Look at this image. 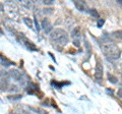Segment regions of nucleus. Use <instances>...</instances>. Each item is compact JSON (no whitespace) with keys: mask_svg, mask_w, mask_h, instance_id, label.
<instances>
[{"mask_svg":"<svg viewBox=\"0 0 122 114\" xmlns=\"http://www.w3.org/2000/svg\"><path fill=\"white\" fill-rule=\"evenodd\" d=\"M101 48L103 50V53L108 57L112 59H118L120 57V50L111 40L104 38L101 44Z\"/></svg>","mask_w":122,"mask_h":114,"instance_id":"1","label":"nucleus"},{"mask_svg":"<svg viewBox=\"0 0 122 114\" xmlns=\"http://www.w3.org/2000/svg\"><path fill=\"white\" fill-rule=\"evenodd\" d=\"M52 40H54L56 43H58L61 46H64L65 44H67L68 42V36L67 34L63 31V30H60V29H56L52 32V35H51Z\"/></svg>","mask_w":122,"mask_h":114,"instance_id":"2","label":"nucleus"},{"mask_svg":"<svg viewBox=\"0 0 122 114\" xmlns=\"http://www.w3.org/2000/svg\"><path fill=\"white\" fill-rule=\"evenodd\" d=\"M103 77V65L101 62H97V66H96V71H95V78L97 79H101Z\"/></svg>","mask_w":122,"mask_h":114,"instance_id":"3","label":"nucleus"},{"mask_svg":"<svg viewBox=\"0 0 122 114\" xmlns=\"http://www.w3.org/2000/svg\"><path fill=\"white\" fill-rule=\"evenodd\" d=\"M75 5H76V7H77L79 10H85L86 7V4L85 2H82V1H77V2H75Z\"/></svg>","mask_w":122,"mask_h":114,"instance_id":"4","label":"nucleus"},{"mask_svg":"<svg viewBox=\"0 0 122 114\" xmlns=\"http://www.w3.org/2000/svg\"><path fill=\"white\" fill-rule=\"evenodd\" d=\"M89 12L92 14V16H95V17H100V16H99V13H98V11L96 10V9H90V11H89Z\"/></svg>","mask_w":122,"mask_h":114,"instance_id":"5","label":"nucleus"},{"mask_svg":"<svg viewBox=\"0 0 122 114\" xmlns=\"http://www.w3.org/2000/svg\"><path fill=\"white\" fill-rule=\"evenodd\" d=\"M25 24L26 25H28L29 26H30V28H32V26H33V24H32V21H30V20H29V18H25Z\"/></svg>","mask_w":122,"mask_h":114,"instance_id":"6","label":"nucleus"},{"mask_svg":"<svg viewBox=\"0 0 122 114\" xmlns=\"http://www.w3.org/2000/svg\"><path fill=\"white\" fill-rule=\"evenodd\" d=\"M103 24H104V21H103V20H100V21H98V26H102Z\"/></svg>","mask_w":122,"mask_h":114,"instance_id":"7","label":"nucleus"},{"mask_svg":"<svg viewBox=\"0 0 122 114\" xmlns=\"http://www.w3.org/2000/svg\"><path fill=\"white\" fill-rule=\"evenodd\" d=\"M74 45H75V46H79V42L78 41H74Z\"/></svg>","mask_w":122,"mask_h":114,"instance_id":"8","label":"nucleus"}]
</instances>
